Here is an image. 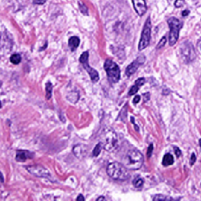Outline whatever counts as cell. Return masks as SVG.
Returning <instances> with one entry per match:
<instances>
[{
  "mask_svg": "<svg viewBox=\"0 0 201 201\" xmlns=\"http://www.w3.org/2000/svg\"><path fill=\"white\" fill-rule=\"evenodd\" d=\"M107 174L113 179L120 182L127 181L130 178V173L128 168L125 165H122L118 162H113L107 166Z\"/></svg>",
  "mask_w": 201,
  "mask_h": 201,
  "instance_id": "cell-1",
  "label": "cell"
},
{
  "mask_svg": "<svg viewBox=\"0 0 201 201\" xmlns=\"http://www.w3.org/2000/svg\"><path fill=\"white\" fill-rule=\"evenodd\" d=\"M125 166L130 170H138L143 164V155L137 149H130L125 155Z\"/></svg>",
  "mask_w": 201,
  "mask_h": 201,
  "instance_id": "cell-2",
  "label": "cell"
},
{
  "mask_svg": "<svg viewBox=\"0 0 201 201\" xmlns=\"http://www.w3.org/2000/svg\"><path fill=\"white\" fill-rule=\"evenodd\" d=\"M168 25L170 27V34H169V43L171 46L177 43L179 39V34L182 27V22L177 18H170L168 20Z\"/></svg>",
  "mask_w": 201,
  "mask_h": 201,
  "instance_id": "cell-3",
  "label": "cell"
},
{
  "mask_svg": "<svg viewBox=\"0 0 201 201\" xmlns=\"http://www.w3.org/2000/svg\"><path fill=\"white\" fill-rule=\"evenodd\" d=\"M104 69L107 73L108 79L112 83H118L121 77V71L119 66L112 59H107L104 63Z\"/></svg>",
  "mask_w": 201,
  "mask_h": 201,
  "instance_id": "cell-4",
  "label": "cell"
},
{
  "mask_svg": "<svg viewBox=\"0 0 201 201\" xmlns=\"http://www.w3.org/2000/svg\"><path fill=\"white\" fill-rule=\"evenodd\" d=\"M179 54L182 60L185 63H190L195 58V51L193 45L188 41H185L181 45L179 48Z\"/></svg>",
  "mask_w": 201,
  "mask_h": 201,
  "instance_id": "cell-5",
  "label": "cell"
},
{
  "mask_svg": "<svg viewBox=\"0 0 201 201\" xmlns=\"http://www.w3.org/2000/svg\"><path fill=\"white\" fill-rule=\"evenodd\" d=\"M104 148L107 151H114L117 147L118 144V138L117 135L114 130H106L104 132V140H103Z\"/></svg>",
  "mask_w": 201,
  "mask_h": 201,
  "instance_id": "cell-6",
  "label": "cell"
},
{
  "mask_svg": "<svg viewBox=\"0 0 201 201\" xmlns=\"http://www.w3.org/2000/svg\"><path fill=\"white\" fill-rule=\"evenodd\" d=\"M150 37H151V21L148 18L146 20L145 24H144L141 37H140L139 44H138V50L141 51L144 48H146L148 46L150 42Z\"/></svg>",
  "mask_w": 201,
  "mask_h": 201,
  "instance_id": "cell-7",
  "label": "cell"
},
{
  "mask_svg": "<svg viewBox=\"0 0 201 201\" xmlns=\"http://www.w3.org/2000/svg\"><path fill=\"white\" fill-rule=\"evenodd\" d=\"M80 64L83 66L84 70L89 73L91 80H92L93 83L98 82V80H99V75H98L97 71L96 70H94L93 68H91V67L89 66V52L86 51L80 55Z\"/></svg>",
  "mask_w": 201,
  "mask_h": 201,
  "instance_id": "cell-8",
  "label": "cell"
},
{
  "mask_svg": "<svg viewBox=\"0 0 201 201\" xmlns=\"http://www.w3.org/2000/svg\"><path fill=\"white\" fill-rule=\"evenodd\" d=\"M28 172L36 178H45V179H51V175L46 168L43 167L42 165H31L27 167Z\"/></svg>",
  "mask_w": 201,
  "mask_h": 201,
  "instance_id": "cell-9",
  "label": "cell"
},
{
  "mask_svg": "<svg viewBox=\"0 0 201 201\" xmlns=\"http://www.w3.org/2000/svg\"><path fill=\"white\" fill-rule=\"evenodd\" d=\"M144 61H145V57H144L143 55L139 56V57H137L135 60V61H133V63H130V64L128 67H127V69H126V75L128 76V77H130L132 75H133V74H135L137 71V69H138L139 67H140V65L143 64Z\"/></svg>",
  "mask_w": 201,
  "mask_h": 201,
  "instance_id": "cell-10",
  "label": "cell"
},
{
  "mask_svg": "<svg viewBox=\"0 0 201 201\" xmlns=\"http://www.w3.org/2000/svg\"><path fill=\"white\" fill-rule=\"evenodd\" d=\"M133 4L135 7V12L137 15L143 16L147 11V6L145 3V0H133Z\"/></svg>",
  "mask_w": 201,
  "mask_h": 201,
  "instance_id": "cell-11",
  "label": "cell"
},
{
  "mask_svg": "<svg viewBox=\"0 0 201 201\" xmlns=\"http://www.w3.org/2000/svg\"><path fill=\"white\" fill-rule=\"evenodd\" d=\"M34 154L27 150H17L16 152V160L18 162H24L29 158H33Z\"/></svg>",
  "mask_w": 201,
  "mask_h": 201,
  "instance_id": "cell-12",
  "label": "cell"
},
{
  "mask_svg": "<svg viewBox=\"0 0 201 201\" xmlns=\"http://www.w3.org/2000/svg\"><path fill=\"white\" fill-rule=\"evenodd\" d=\"M144 83H145V80H144L143 77H141V79H137V80H135V86L130 87V91H129V95H133V94H135V93L137 92V91H138L139 87L144 84Z\"/></svg>",
  "mask_w": 201,
  "mask_h": 201,
  "instance_id": "cell-13",
  "label": "cell"
},
{
  "mask_svg": "<svg viewBox=\"0 0 201 201\" xmlns=\"http://www.w3.org/2000/svg\"><path fill=\"white\" fill-rule=\"evenodd\" d=\"M73 152L74 154L76 155L77 158H80V159H83L84 157V155H86V148L84 147L83 145H76L74 147L73 149Z\"/></svg>",
  "mask_w": 201,
  "mask_h": 201,
  "instance_id": "cell-14",
  "label": "cell"
},
{
  "mask_svg": "<svg viewBox=\"0 0 201 201\" xmlns=\"http://www.w3.org/2000/svg\"><path fill=\"white\" fill-rule=\"evenodd\" d=\"M80 45V38L77 36H72L69 39V46L72 49V51H75Z\"/></svg>",
  "mask_w": 201,
  "mask_h": 201,
  "instance_id": "cell-15",
  "label": "cell"
},
{
  "mask_svg": "<svg viewBox=\"0 0 201 201\" xmlns=\"http://www.w3.org/2000/svg\"><path fill=\"white\" fill-rule=\"evenodd\" d=\"M173 163H174V158H173L172 154L167 153L163 157V162H162V164H163L164 166H170Z\"/></svg>",
  "mask_w": 201,
  "mask_h": 201,
  "instance_id": "cell-16",
  "label": "cell"
},
{
  "mask_svg": "<svg viewBox=\"0 0 201 201\" xmlns=\"http://www.w3.org/2000/svg\"><path fill=\"white\" fill-rule=\"evenodd\" d=\"M143 183H144L143 179H141L140 177H135L133 181V185L136 188H140L143 185Z\"/></svg>",
  "mask_w": 201,
  "mask_h": 201,
  "instance_id": "cell-17",
  "label": "cell"
},
{
  "mask_svg": "<svg viewBox=\"0 0 201 201\" xmlns=\"http://www.w3.org/2000/svg\"><path fill=\"white\" fill-rule=\"evenodd\" d=\"M52 89H53V86H52L51 83H47L46 86H45V92H46V98L47 99H50L52 96Z\"/></svg>",
  "mask_w": 201,
  "mask_h": 201,
  "instance_id": "cell-18",
  "label": "cell"
},
{
  "mask_svg": "<svg viewBox=\"0 0 201 201\" xmlns=\"http://www.w3.org/2000/svg\"><path fill=\"white\" fill-rule=\"evenodd\" d=\"M101 148H102V143L101 142H99V143H97L96 144V146L94 147V149H93V151H92V156L93 157H96V156H98L100 153H101Z\"/></svg>",
  "mask_w": 201,
  "mask_h": 201,
  "instance_id": "cell-19",
  "label": "cell"
},
{
  "mask_svg": "<svg viewBox=\"0 0 201 201\" xmlns=\"http://www.w3.org/2000/svg\"><path fill=\"white\" fill-rule=\"evenodd\" d=\"M21 56L19 54H13L11 57H10V61H11V63H13V64L15 65H18L19 63H21Z\"/></svg>",
  "mask_w": 201,
  "mask_h": 201,
  "instance_id": "cell-20",
  "label": "cell"
},
{
  "mask_svg": "<svg viewBox=\"0 0 201 201\" xmlns=\"http://www.w3.org/2000/svg\"><path fill=\"white\" fill-rule=\"evenodd\" d=\"M153 200L155 201H160V200H166V201H169V200H175L174 198H172V197H169V196H165V195H155L153 196Z\"/></svg>",
  "mask_w": 201,
  "mask_h": 201,
  "instance_id": "cell-21",
  "label": "cell"
},
{
  "mask_svg": "<svg viewBox=\"0 0 201 201\" xmlns=\"http://www.w3.org/2000/svg\"><path fill=\"white\" fill-rule=\"evenodd\" d=\"M128 105H126V106L123 108V110H122V112H121V114H120V116H119V119H121L123 122H126V118H127V110H128Z\"/></svg>",
  "mask_w": 201,
  "mask_h": 201,
  "instance_id": "cell-22",
  "label": "cell"
},
{
  "mask_svg": "<svg viewBox=\"0 0 201 201\" xmlns=\"http://www.w3.org/2000/svg\"><path fill=\"white\" fill-rule=\"evenodd\" d=\"M79 6H80V12H82L83 15H89V9H87V7L83 4V3L80 2L79 3Z\"/></svg>",
  "mask_w": 201,
  "mask_h": 201,
  "instance_id": "cell-23",
  "label": "cell"
},
{
  "mask_svg": "<svg viewBox=\"0 0 201 201\" xmlns=\"http://www.w3.org/2000/svg\"><path fill=\"white\" fill-rule=\"evenodd\" d=\"M166 40H167V37L166 36H163L161 38V40L159 41V43L157 44V46H156V49H161L162 47L164 46L165 45V43H166Z\"/></svg>",
  "mask_w": 201,
  "mask_h": 201,
  "instance_id": "cell-24",
  "label": "cell"
},
{
  "mask_svg": "<svg viewBox=\"0 0 201 201\" xmlns=\"http://www.w3.org/2000/svg\"><path fill=\"white\" fill-rule=\"evenodd\" d=\"M183 4H185V0H176V2H175V6L177 7V8L182 7Z\"/></svg>",
  "mask_w": 201,
  "mask_h": 201,
  "instance_id": "cell-25",
  "label": "cell"
},
{
  "mask_svg": "<svg viewBox=\"0 0 201 201\" xmlns=\"http://www.w3.org/2000/svg\"><path fill=\"white\" fill-rule=\"evenodd\" d=\"M152 151H153V144H150L149 147H148V150H147V156H148V158L151 157V155H152Z\"/></svg>",
  "mask_w": 201,
  "mask_h": 201,
  "instance_id": "cell-26",
  "label": "cell"
},
{
  "mask_svg": "<svg viewBox=\"0 0 201 201\" xmlns=\"http://www.w3.org/2000/svg\"><path fill=\"white\" fill-rule=\"evenodd\" d=\"M46 2V0H33V3L36 5H42Z\"/></svg>",
  "mask_w": 201,
  "mask_h": 201,
  "instance_id": "cell-27",
  "label": "cell"
},
{
  "mask_svg": "<svg viewBox=\"0 0 201 201\" xmlns=\"http://www.w3.org/2000/svg\"><path fill=\"white\" fill-rule=\"evenodd\" d=\"M195 160H196V156H195V154H194V153H192V154H191V157H190V165L192 166L193 164H194Z\"/></svg>",
  "mask_w": 201,
  "mask_h": 201,
  "instance_id": "cell-28",
  "label": "cell"
},
{
  "mask_svg": "<svg viewBox=\"0 0 201 201\" xmlns=\"http://www.w3.org/2000/svg\"><path fill=\"white\" fill-rule=\"evenodd\" d=\"M174 149H175V152H176V155H177L178 157H179L181 156V154H182V152H181V150L179 149V148L177 147V146H175L174 147Z\"/></svg>",
  "mask_w": 201,
  "mask_h": 201,
  "instance_id": "cell-29",
  "label": "cell"
},
{
  "mask_svg": "<svg viewBox=\"0 0 201 201\" xmlns=\"http://www.w3.org/2000/svg\"><path fill=\"white\" fill-rule=\"evenodd\" d=\"M140 101V96H138V95H136V96L133 98V103L135 104H137L138 102Z\"/></svg>",
  "mask_w": 201,
  "mask_h": 201,
  "instance_id": "cell-30",
  "label": "cell"
},
{
  "mask_svg": "<svg viewBox=\"0 0 201 201\" xmlns=\"http://www.w3.org/2000/svg\"><path fill=\"white\" fill-rule=\"evenodd\" d=\"M77 200H79V201H83V200H84V197H83L82 194H80V195H79V196L77 197Z\"/></svg>",
  "mask_w": 201,
  "mask_h": 201,
  "instance_id": "cell-31",
  "label": "cell"
},
{
  "mask_svg": "<svg viewBox=\"0 0 201 201\" xmlns=\"http://www.w3.org/2000/svg\"><path fill=\"white\" fill-rule=\"evenodd\" d=\"M188 14H189V11H188V10H185V11L182 12V15L183 17H185V16H188Z\"/></svg>",
  "mask_w": 201,
  "mask_h": 201,
  "instance_id": "cell-32",
  "label": "cell"
},
{
  "mask_svg": "<svg viewBox=\"0 0 201 201\" xmlns=\"http://www.w3.org/2000/svg\"><path fill=\"white\" fill-rule=\"evenodd\" d=\"M0 182H4V178H3V175L1 172H0Z\"/></svg>",
  "mask_w": 201,
  "mask_h": 201,
  "instance_id": "cell-33",
  "label": "cell"
},
{
  "mask_svg": "<svg viewBox=\"0 0 201 201\" xmlns=\"http://www.w3.org/2000/svg\"><path fill=\"white\" fill-rule=\"evenodd\" d=\"M104 199H105V197H104V196L98 197V198H97V200H98V201H100V200H104Z\"/></svg>",
  "mask_w": 201,
  "mask_h": 201,
  "instance_id": "cell-34",
  "label": "cell"
},
{
  "mask_svg": "<svg viewBox=\"0 0 201 201\" xmlns=\"http://www.w3.org/2000/svg\"><path fill=\"white\" fill-rule=\"evenodd\" d=\"M199 145H200V147H201V139H199Z\"/></svg>",
  "mask_w": 201,
  "mask_h": 201,
  "instance_id": "cell-35",
  "label": "cell"
},
{
  "mask_svg": "<svg viewBox=\"0 0 201 201\" xmlns=\"http://www.w3.org/2000/svg\"><path fill=\"white\" fill-rule=\"evenodd\" d=\"M1 106H2V104H1V101H0V108H1Z\"/></svg>",
  "mask_w": 201,
  "mask_h": 201,
  "instance_id": "cell-36",
  "label": "cell"
},
{
  "mask_svg": "<svg viewBox=\"0 0 201 201\" xmlns=\"http://www.w3.org/2000/svg\"><path fill=\"white\" fill-rule=\"evenodd\" d=\"M2 86V83H1V82H0V86Z\"/></svg>",
  "mask_w": 201,
  "mask_h": 201,
  "instance_id": "cell-37",
  "label": "cell"
},
{
  "mask_svg": "<svg viewBox=\"0 0 201 201\" xmlns=\"http://www.w3.org/2000/svg\"><path fill=\"white\" fill-rule=\"evenodd\" d=\"M0 37H1V36H0Z\"/></svg>",
  "mask_w": 201,
  "mask_h": 201,
  "instance_id": "cell-38",
  "label": "cell"
}]
</instances>
